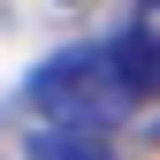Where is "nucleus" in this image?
<instances>
[{"mask_svg": "<svg viewBox=\"0 0 160 160\" xmlns=\"http://www.w3.org/2000/svg\"><path fill=\"white\" fill-rule=\"evenodd\" d=\"M31 160H114V137L84 130V122H38L31 130Z\"/></svg>", "mask_w": 160, "mask_h": 160, "instance_id": "3", "label": "nucleus"}, {"mask_svg": "<svg viewBox=\"0 0 160 160\" xmlns=\"http://www.w3.org/2000/svg\"><path fill=\"white\" fill-rule=\"evenodd\" d=\"M31 107L46 114V122L114 130L137 99H130V84H122V69H114L107 38H92V46H61L46 69H31Z\"/></svg>", "mask_w": 160, "mask_h": 160, "instance_id": "1", "label": "nucleus"}, {"mask_svg": "<svg viewBox=\"0 0 160 160\" xmlns=\"http://www.w3.org/2000/svg\"><path fill=\"white\" fill-rule=\"evenodd\" d=\"M107 53H114V69H122L130 99H160V23H152V15L122 23V31L107 38Z\"/></svg>", "mask_w": 160, "mask_h": 160, "instance_id": "2", "label": "nucleus"}]
</instances>
